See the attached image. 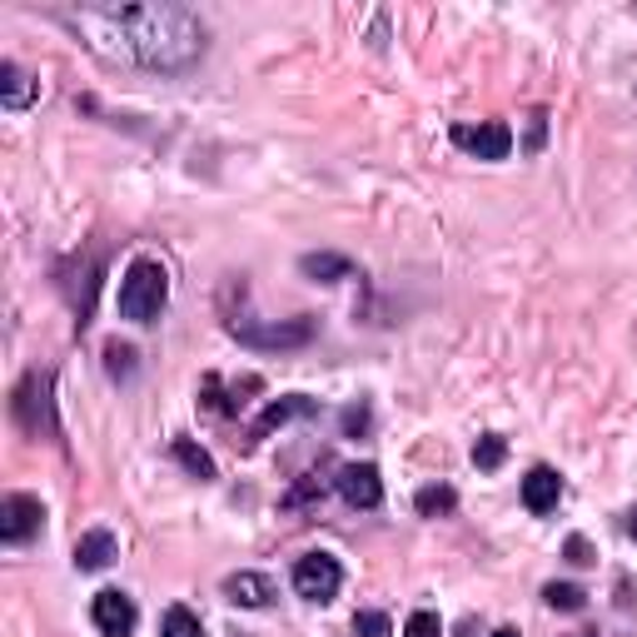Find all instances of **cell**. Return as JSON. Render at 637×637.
Here are the masks:
<instances>
[{
    "label": "cell",
    "instance_id": "1",
    "mask_svg": "<svg viewBox=\"0 0 637 637\" xmlns=\"http://www.w3.org/2000/svg\"><path fill=\"white\" fill-rule=\"evenodd\" d=\"M95 55L154 75H179L204 55V25L189 5H80L65 11Z\"/></svg>",
    "mask_w": 637,
    "mask_h": 637
},
{
    "label": "cell",
    "instance_id": "2",
    "mask_svg": "<svg viewBox=\"0 0 637 637\" xmlns=\"http://www.w3.org/2000/svg\"><path fill=\"white\" fill-rule=\"evenodd\" d=\"M170 299V274L160 260H135L120 279V314L130 324H154Z\"/></svg>",
    "mask_w": 637,
    "mask_h": 637
},
{
    "label": "cell",
    "instance_id": "3",
    "mask_svg": "<svg viewBox=\"0 0 637 637\" xmlns=\"http://www.w3.org/2000/svg\"><path fill=\"white\" fill-rule=\"evenodd\" d=\"M50 374H25L21 389H15V419H21L25 434H55V413H50Z\"/></svg>",
    "mask_w": 637,
    "mask_h": 637
},
{
    "label": "cell",
    "instance_id": "4",
    "mask_svg": "<svg viewBox=\"0 0 637 637\" xmlns=\"http://www.w3.org/2000/svg\"><path fill=\"white\" fill-rule=\"evenodd\" d=\"M344 588V567L329 553H309L295 563V592L309 602H334V592Z\"/></svg>",
    "mask_w": 637,
    "mask_h": 637
},
{
    "label": "cell",
    "instance_id": "5",
    "mask_svg": "<svg viewBox=\"0 0 637 637\" xmlns=\"http://www.w3.org/2000/svg\"><path fill=\"white\" fill-rule=\"evenodd\" d=\"M229 334L249 349H299L309 344L314 324L309 318H289V324H245V318H229Z\"/></svg>",
    "mask_w": 637,
    "mask_h": 637
},
{
    "label": "cell",
    "instance_id": "6",
    "mask_svg": "<svg viewBox=\"0 0 637 637\" xmlns=\"http://www.w3.org/2000/svg\"><path fill=\"white\" fill-rule=\"evenodd\" d=\"M453 145L469 150L473 160H508L513 150V130H508L503 120H484V125H453Z\"/></svg>",
    "mask_w": 637,
    "mask_h": 637
},
{
    "label": "cell",
    "instance_id": "7",
    "mask_svg": "<svg viewBox=\"0 0 637 637\" xmlns=\"http://www.w3.org/2000/svg\"><path fill=\"white\" fill-rule=\"evenodd\" d=\"M40 523H46L40 498H30V494H5L0 498V538H5V544H25V538H36Z\"/></svg>",
    "mask_w": 637,
    "mask_h": 637
},
{
    "label": "cell",
    "instance_id": "8",
    "mask_svg": "<svg viewBox=\"0 0 637 637\" xmlns=\"http://www.w3.org/2000/svg\"><path fill=\"white\" fill-rule=\"evenodd\" d=\"M90 623L100 627L105 637H130V633H135V623H140V613H135V598H125L120 588L95 592V602H90Z\"/></svg>",
    "mask_w": 637,
    "mask_h": 637
},
{
    "label": "cell",
    "instance_id": "9",
    "mask_svg": "<svg viewBox=\"0 0 637 637\" xmlns=\"http://www.w3.org/2000/svg\"><path fill=\"white\" fill-rule=\"evenodd\" d=\"M339 494L349 508H378L384 503V478H378L374 463H349V469H339Z\"/></svg>",
    "mask_w": 637,
    "mask_h": 637
},
{
    "label": "cell",
    "instance_id": "10",
    "mask_svg": "<svg viewBox=\"0 0 637 637\" xmlns=\"http://www.w3.org/2000/svg\"><path fill=\"white\" fill-rule=\"evenodd\" d=\"M558 498H563V478H558V469H548V463L528 469V478H523V508H528V513H553Z\"/></svg>",
    "mask_w": 637,
    "mask_h": 637
},
{
    "label": "cell",
    "instance_id": "11",
    "mask_svg": "<svg viewBox=\"0 0 637 637\" xmlns=\"http://www.w3.org/2000/svg\"><path fill=\"white\" fill-rule=\"evenodd\" d=\"M115 533L110 528H90V533H80V544H75V567L80 573H105L110 563H115Z\"/></svg>",
    "mask_w": 637,
    "mask_h": 637
},
{
    "label": "cell",
    "instance_id": "12",
    "mask_svg": "<svg viewBox=\"0 0 637 637\" xmlns=\"http://www.w3.org/2000/svg\"><path fill=\"white\" fill-rule=\"evenodd\" d=\"M225 598L239 602V608H270L274 583L264 573H235V578H225Z\"/></svg>",
    "mask_w": 637,
    "mask_h": 637
},
{
    "label": "cell",
    "instance_id": "13",
    "mask_svg": "<svg viewBox=\"0 0 637 637\" xmlns=\"http://www.w3.org/2000/svg\"><path fill=\"white\" fill-rule=\"evenodd\" d=\"M36 90H40V85L30 80L15 60H0V105H5V110H25L30 100H36Z\"/></svg>",
    "mask_w": 637,
    "mask_h": 637
},
{
    "label": "cell",
    "instance_id": "14",
    "mask_svg": "<svg viewBox=\"0 0 637 637\" xmlns=\"http://www.w3.org/2000/svg\"><path fill=\"white\" fill-rule=\"evenodd\" d=\"M299 413H314V403H309L304 394H289V399L270 403V409L260 413V424H254V438H264V434H274V428H284L289 419H299Z\"/></svg>",
    "mask_w": 637,
    "mask_h": 637
},
{
    "label": "cell",
    "instance_id": "15",
    "mask_svg": "<svg viewBox=\"0 0 637 637\" xmlns=\"http://www.w3.org/2000/svg\"><path fill=\"white\" fill-rule=\"evenodd\" d=\"M299 270H304L309 279H318V284H334V279H349V274H354V264L344 260V254H304V260H299Z\"/></svg>",
    "mask_w": 637,
    "mask_h": 637
},
{
    "label": "cell",
    "instance_id": "16",
    "mask_svg": "<svg viewBox=\"0 0 637 637\" xmlns=\"http://www.w3.org/2000/svg\"><path fill=\"white\" fill-rule=\"evenodd\" d=\"M413 508H419L424 519H438V513H453V508H459V494H453L449 484H428V488H419Z\"/></svg>",
    "mask_w": 637,
    "mask_h": 637
},
{
    "label": "cell",
    "instance_id": "17",
    "mask_svg": "<svg viewBox=\"0 0 637 637\" xmlns=\"http://www.w3.org/2000/svg\"><path fill=\"white\" fill-rule=\"evenodd\" d=\"M175 459L185 463V469L195 473L200 484H210V478H214V459L200 449V444H195V438H175Z\"/></svg>",
    "mask_w": 637,
    "mask_h": 637
},
{
    "label": "cell",
    "instance_id": "18",
    "mask_svg": "<svg viewBox=\"0 0 637 637\" xmlns=\"http://www.w3.org/2000/svg\"><path fill=\"white\" fill-rule=\"evenodd\" d=\"M160 637H204V627H200V617L189 613L185 602H175L165 613V623H160Z\"/></svg>",
    "mask_w": 637,
    "mask_h": 637
},
{
    "label": "cell",
    "instance_id": "19",
    "mask_svg": "<svg viewBox=\"0 0 637 637\" xmlns=\"http://www.w3.org/2000/svg\"><path fill=\"white\" fill-rule=\"evenodd\" d=\"M544 602H548V608H558V613H578L583 602H588V592L573 588V583H548V588H544Z\"/></svg>",
    "mask_w": 637,
    "mask_h": 637
},
{
    "label": "cell",
    "instance_id": "20",
    "mask_svg": "<svg viewBox=\"0 0 637 637\" xmlns=\"http://www.w3.org/2000/svg\"><path fill=\"white\" fill-rule=\"evenodd\" d=\"M503 459H508V444H503V438H498V434H484V438H478V444H473V463H478V469H484V473H494Z\"/></svg>",
    "mask_w": 637,
    "mask_h": 637
},
{
    "label": "cell",
    "instance_id": "21",
    "mask_svg": "<svg viewBox=\"0 0 637 637\" xmlns=\"http://www.w3.org/2000/svg\"><path fill=\"white\" fill-rule=\"evenodd\" d=\"M105 369H110V374H115V378H130L135 374V349H130V344H105Z\"/></svg>",
    "mask_w": 637,
    "mask_h": 637
},
{
    "label": "cell",
    "instance_id": "22",
    "mask_svg": "<svg viewBox=\"0 0 637 637\" xmlns=\"http://www.w3.org/2000/svg\"><path fill=\"white\" fill-rule=\"evenodd\" d=\"M403 637H444V623H438V613H428V608H419V613L403 623Z\"/></svg>",
    "mask_w": 637,
    "mask_h": 637
},
{
    "label": "cell",
    "instance_id": "23",
    "mask_svg": "<svg viewBox=\"0 0 637 637\" xmlns=\"http://www.w3.org/2000/svg\"><path fill=\"white\" fill-rule=\"evenodd\" d=\"M354 637H394V623L384 613H359L354 617Z\"/></svg>",
    "mask_w": 637,
    "mask_h": 637
},
{
    "label": "cell",
    "instance_id": "24",
    "mask_svg": "<svg viewBox=\"0 0 637 637\" xmlns=\"http://www.w3.org/2000/svg\"><path fill=\"white\" fill-rule=\"evenodd\" d=\"M369 428V403H349L344 409V434H364Z\"/></svg>",
    "mask_w": 637,
    "mask_h": 637
},
{
    "label": "cell",
    "instance_id": "25",
    "mask_svg": "<svg viewBox=\"0 0 637 637\" xmlns=\"http://www.w3.org/2000/svg\"><path fill=\"white\" fill-rule=\"evenodd\" d=\"M567 563H592V558H588V544H583V538H567Z\"/></svg>",
    "mask_w": 637,
    "mask_h": 637
},
{
    "label": "cell",
    "instance_id": "26",
    "mask_svg": "<svg viewBox=\"0 0 637 637\" xmlns=\"http://www.w3.org/2000/svg\"><path fill=\"white\" fill-rule=\"evenodd\" d=\"M494 637H523V633H519V627H498Z\"/></svg>",
    "mask_w": 637,
    "mask_h": 637
},
{
    "label": "cell",
    "instance_id": "27",
    "mask_svg": "<svg viewBox=\"0 0 637 637\" xmlns=\"http://www.w3.org/2000/svg\"><path fill=\"white\" fill-rule=\"evenodd\" d=\"M627 533H633V538H637V508H633V513H627Z\"/></svg>",
    "mask_w": 637,
    "mask_h": 637
}]
</instances>
